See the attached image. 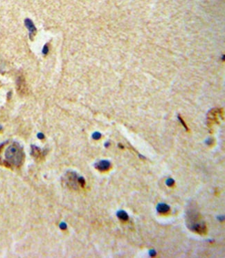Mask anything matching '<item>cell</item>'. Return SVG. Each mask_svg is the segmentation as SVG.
Here are the masks:
<instances>
[{
	"label": "cell",
	"mask_w": 225,
	"mask_h": 258,
	"mask_svg": "<svg viewBox=\"0 0 225 258\" xmlns=\"http://www.w3.org/2000/svg\"><path fill=\"white\" fill-rule=\"evenodd\" d=\"M166 184L167 185L168 187H172L173 185L175 184V180L172 179V178H169V179H168L166 181Z\"/></svg>",
	"instance_id": "cell-8"
},
{
	"label": "cell",
	"mask_w": 225,
	"mask_h": 258,
	"mask_svg": "<svg viewBox=\"0 0 225 258\" xmlns=\"http://www.w3.org/2000/svg\"><path fill=\"white\" fill-rule=\"evenodd\" d=\"M116 216L118 217V218L120 219V220L123 221H126L128 220L129 219V216L128 215H127V213L123 210H119L116 213Z\"/></svg>",
	"instance_id": "cell-7"
},
{
	"label": "cell",
	"mask_w": 225,
	"mask_h": 258,
	"mask_svg": "<svg viewBox=\"0 0 225 258\" xmlns=\"http://www.w3.org/2000/svg\"><path fill=\"white\" fill-rule=\"evenodd\" d=\"M24 154L19 144L13 143L5 149L4 152V163L9 167H19L22 164Z\"/></svg>",
	"instance_id": "cell-1"
},
{
	"label": "cell",
	"mask_w": 225,
	"mask_h": 258,
	"mask_svg": "<svg viewBox=\"0 0 225 258\" xmlns=\"http://www.w3.org/2000/svg\"><path fill=\"white\" fill-rule=\"evenodd\" d=\"M24 24L26 27L29 30V36L30 38H33L35 35V33L37 31L36 28H35L33 22L30 19H26L24 21Z\"/></svg>",
	"instance_id": "cell-5"
},
{
	"label": "cell",
	"mask_w": 225,
	"mask_h": 258,
	"mask_svg": "<svg viewBox=\"0 0 225 258\" xmlns=\"http://www.w3.org/2000/svg\"><path fill=\"white\" fill-rule=\"evenodd\" d=\"M186 222L188 228L191 231L199 234L206 233V224L202 220L200 215L193 206L189 207L186 210Z\"/></svg>",
	"instance_id": "cell-2"
},
{
	"label": "cell",
	"mask_w": 225,
	"mask_h": 258,
	"mask_svg": "<svg viewBox=\"0 0 225 258\" xmlns=\"http://www.w3.org/2000/svg\"><path fill=\"white\" fill-rule=\"evenodd\" d=\"M157 212L161 214H166L169 212L170 206L165 203H158L157 207H156Z\"/></svg>",
	"instance_id": "cell-6"
},
{
	"label": "cell",
	"mask_w": 225,
	"mask_h": 258,
	"mask_svg": "<svg viewBox=\"0 0 225 258\" xmlns=\"http://www.w3.org/2000/svg\"><path fill=\"white\" fill-rule=\"evenodd\" d=\"M60 228L61 229H63V230H65V229L66 228V224L65 222H62L60 224Z\"/></svg>",
	"instance_id": "cell-14"
},
{
	"label": "cell",
	"mask_w": 225,
	"mask_h": 258,
	"mask_svg": "<svg viewBox=\"0 0 225 258\" xmlns=\"http://www.w3.org/2000/svg\"><path fill=\"white\" fill-rule=\"evenodd\" d=\"M95 167L97 170H98L99 171L101 172H105L107 171L111 167V163L110 162L107 160H101V161H98V163L95 164Z\"/></svg>",
	"instance_id": "cell-4"
},
{
	"label": "cell",
	"mask_w": 225,
	"mask_h": 258,
	"mask_svg": "<svg viewBox=\"0 0 225 258\" xmlns=\"http://www.w3.org/2000/svg\"><path fill=\"white\" fill-rule=\"evenodd\" d=\"M101 137V134L99 132H94L92 135V138L95 140H98Z\"/></svg>",
	"instance_id": "cell-9"
},
{
	"label": "cell",
	"mask_w": 225,
	"mask_h": 258,
	"mask_svg": "<svg viewBox=\"0 0 225 258\" xmlns=\"http://www.w3.org/2000/svg\"><path fill=\"white\" fill-rule=\"evenodd\" d=\"M48 48L47 47V46L45 45L44 46V48H43V49H42V53H43V54H45H45H47L48 53Z\"/></svg>",
	"instance_id": "cell-13"
},
{
	"label": "cell",
	"mask_w": 225,
	"mask_h": 258,
	"mask_svg": "<svg viewBox=\"0 0 225 258\" xmlns=\"http://www.w3.org/2000/svg\"><path fill=\"white\" fill-rule=\"evenodd\" d=\"M79 179H80V177L74 172H68V173L66 174V176L65 177L66 185L70 188H73V189H77L78 185L80 186Z\"/></svg>",
	"instance_id": "cell-3"
},
{
	"label": "cell",
	"mask_w": 225,
	"mask_h": 258,
	"mask_svg": "<svg viewBox=\"0 0 225 258\" xmlns=\"http://www.w3.org/2000/svg\"><path fill=\"white\" fill-rule=\"evenodd\" d=\"M213 139L212 138H207L206 140L205 141V143L207 144V145H211L212 143H213Z\"/></svg>",
	"instance_id": "cell-11"
},
{
	"label": "cell",
	"mask_w": 225,
	"mask_h": 258,
	"mask_svg": "<svg viewBox=\"0 0 225 258\" xmlns=\"http://www.w3.org/2000/svg\"><path fill=\"white\" fill-rule=\"evenodd\" d=\"M217 219L220 221V222H222V221H224V215H219L217 217Z\"/></svg>",
	"instance_id": "cell-12"
},
{
	"label": "cell",
	"mask_w": 225,
	"mask_h": 258,
	"mask_svg": "<svg viewBox=\"0 0 225 258\" xmlns=\"http://www.w3.org/2000/svg\"><path fill=\"white\" fill-rule=\"evenodd\" d=\"M157 255V252L155 251V249H150L149 251V255L150 257H155Z\"/></svg>",
	"instance_id": "cell-10"
},
{
	"label": "cell",
	"mask_w": 225,
	"mask_h": 258,
	"mask_svg": "<svg viewBox=\"0 0 225 258\" xmlns=\"http://www.w3.org/2000/svg\"><path fill=\"white\" fill-rule=\"evenodd\" d=\"M38 138H39L40 139H42L43 137H44V136H43L42 134H39L38 135Z\"/></svg>",
	"instance_id": "cell-15"
}]
</instances>
